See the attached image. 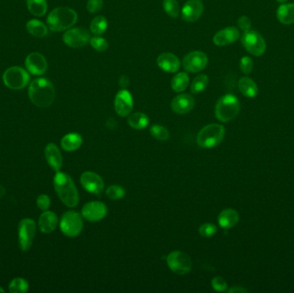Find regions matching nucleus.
Returning <instances> with one entry per match:
<instances>
[{
    "label": "nucleus",
    "mask_w": 294,
    "mask_h": 293,
    "mask_svg": "<svg viewBox=\"0 0 294 293\" xmlns=\"http://www.w3.org/2000/svg\"><path fill=\"white\" fill-rule=\"evenodd\" d=\"M224 127L222 125H207L198 133L197 144L202 148L217 146L224 140Z\"/></svg>",
    "instance_id": "nucleus-5"
},
{
    "label": "nucleus",
    "mask_w": 294,
    "mask_h": 293,
    "mask_svg": "<svg viewBox=\"0 0 294 293\" xmlns=\"http://www.w3.org/2000/svg\"><path fill=\"white\" fill-rule=\"evenodd\" d=\"M237 25H238V28L241 30H243L244 32H246V31L251 29V19L246 16H242L237 21Z\"/></svg>",
    "instance_id": "nucleus-43"
},
{
    "label": "nucleus",
    "mask_w": 294,
    "mask_h": 293,
    "mask_svg": "<svg viewBox=\"0 0 294 293\" xmlns=\"http://www.w3.org/2000/svg\"><path fill=\"white\" fill-rule=\"evenodd\" d=\"M9 290L11 293H27L29 283L23 278H16L9 285Z\"/></svg>",
    "instance_id": "nucleus-33"
},
{
    "label": "nucleus",
    "mask_w": 294,
    "mask_h": 293,
    "mask_svg": "<svg viewBox=\"0 0 294 293\" xmlns=\"http://www.w3.org/2000/svg\"><path fill=\"white\" fill-rule=\"evenodd\" d=\"M80 182L84 189L93 194H100L104 190V183L99 175L91 171L82 174Z\"/></svg>",
    "instance_id": "nucleus-14"
},
{
    "label": "nucleus",
    "mask_w": 294,
    "mask_h": 293,
    "mask_svg": "<svg viewBox=\"0 0 294 293\" xmlns=\"http://www.w3.org/2000/svg\"><path fill=\"white\" fill-rule=\"evenodd\" d=\"M54 186L58 196L67 207H74L77 206L79 197L77 187L70 176L58 171L54 178Z\"/></svg>",
    "instance_id": "nucleus-2"
},
{
    "label": "nucleus",
    "mask_w": 294,
    "mask_h": 293,
    "mask_svg": "<svg viewBox=\"0 0 294 293\" xmlns=\"http://www.w3.org/2000/svg\"><path fill=\"white\" fill-rule=\"evenodd\" d=\"M83 139L78 133H68L62 138L61 146L67 151H74L82 146Z\"/></svg>",
    "instance_id": "nucleus-26"
},
{
    "label": "nucleus",
    "mask_w": 294,
    "mask_h": 293,
    "mask_svg": "<svg viewBox=\"0 0 294 293\" xmlns=\"http://www.w3.org/2000/svg\"><path fill=\"white\" fill-rule=\"evenodd\" d=\"M127 122L132 128L136 130H142L149 125V118L146 113L137 112L132 113L128 116Z\"/></svg>",
    "instance_id": "nucleus-27"
},
{
    "label": "nucleus",
    "mask_w": 294,
    "mask_h": 293,
    "mask_svg": "<svg viewBox=\"0 0 294 293\" xmlns=\"http://www.w3.org/2000/svg\"><path fill=\"white\" fill-rule=\"evenodd\" d=\"M240 38V32L236 27H227L220 30L214 37V43L219 47H224L234 43Z\"/></svg>",
    "instance_id": "nucleus-18"
},
{
    "label": "nucleus",
    "mask_w": 294,
    "mask_h": 293,
    "mask_svg": "<svg viewBox=\"0 0 294 293\" xmlns=\"http://www.w3.org/2000/svg\"><path fill=\"white\" fill-rule=\"evenodd\" d=\"M29 97L32 104L39 108H47L54 103L55 90L49 80L39 77L33 80L29 87Z\"/></svg>",
    "instance_id": "nucleus-1"
},
{
    "label": "nucleus",
    "mask_w": 294,
    "mask_h": 293,
    "mask_svg": "<svg viewBox=\"0 0 294 293\" xmlns=\"http://www.w3.org/2000/svg\"><path fill=\"white\" fill-rule=\"evenodd\" d=\"M90 43L91 47L98 52H104V51L107 50L108 47H109L107 40L99 36H96V37L90 38Z\"/></svg>",
    "instance_id": "nucleus-37"
},
{
    "label": "nucleus",
    "mask_w": 294,
    "mask_h": 293,
    "mask_svg": "<svg viewBox=\"0 0 294 293\" xmlns=\"http://www.w3.org/2000/svg\"><path fill=\"white\" fill-rule=\"evenodd\" d=\"M247 289L242 287H234L228 291L229 293H247Z\"/></svg>",
    "instance_id": "nucleus-45"
},
{
    "label": "nucleus",
    "mask_w": 294,
    "mask_h": 293,
    "mask_svg": "<svg viewBox=\"0 0 294 293\" xmlns=\"http://www.w3.org/2000/svg\"><path fill=\"white\" fill-rule=\"evenodd\" d=\"M241 42L243 44L245 50L251 55L260 57L265 53L267 48V44L264 38L261 34L255 30H248L244 32L241 37Z\"/></svg>",
    "instance_id": "nucleus-7"
},
{
    "label": "nucleus",
    "mask_w": 294,
    "mask_h": 293,
    "mask_svg": "<svg viewBox=\"0 0 294 293\" xmlns=\"http://www.w3.org/2000/svg\"><path fill=\"white\" fill-rule=\"evenodd\" d=\"M209 83V78L206 74H201L196 77H194L191 83V92L194 94L201 93L204 91Z\"/></svg>",
    "instance_id": "nucleus-32"
},
{
    "label": "nucleus",
    "mask_w": 294,
    "mask_h": 293,
    "mask_svg": "<svg viewBox=\"0 0 294 293\" xmlns=\"http://www.w3.org/2000/svg\"><path fill=\"white\" fill-rule=\"evenodd\" d=\"M107 214V207L103 202L91 201L82 209V215L90 222H97L103 220Z\"/></svg>",
    "instance_id": "nucleus-17"
},
{
    "label": "nucleus",
    "mask_w": 294,
    "mask_h": 293,
    "mask_svg": "<svg viewBox=\"0 0 294 293\" xmlns=\"http://www.w3.org/2000/svg\"><path fill=\"white\" fill-rule=\"evenodd\" d=\"M238 89L241 93L249 98H255L259 92L257 83L249 77H241L238 81Z\"/></svg>",
    "instance_id": "nucleus-25"
},
{
    "label": "nucleus",
    "mask_w": 294,
    "mask_h": 293,
    "mask_svg": "<svg viewBox=\"0 0 294 293\" xmlns=\"http://www.w3.org/2000/svg\"><path fill=\"white\" fill-rule=\"evenodd\" d=\"M108 28V21L104 16H97L94 17L90 23V31L95 36H101L106 32Z\"/></svg>",
    "instance_id": "nucleus-31"
},
{
    "label": "nucleus",
    "mask_w": 294,
    "mask_h": 293,
    "mask_svg": "<svg viewBox=\"0 0 294 293\" xmlns=\"http://www.w3.org/2000/svg\"><path fill=\"white\" fill-rule=\"evenodd\" d=\"M239 221V215L237 211L228 208L222 211L218 218V222L222 228L231 229Z\"/></svg>",
    "instance_id": "nucleus-23"
},
{
    "label": "nucleus",
    "mask_w": 294,
    "mask_h": 293,
    "mask_svg": "<svg viewBox=\"0 0 294 293\" xmlns=\"http://www.w3.org/2000/svg\"><path fill=\"white\" fill-rule=\"evenodd\" d=\"M168 266L172 272L179 275H184L190 273L192 269V260L184 252L182 251H173L167 256L166 259Z\"/></svg>",
    "instance_id": "nucleus-9"
},
{
    "label": "nucleus",
    "mask_w": 294,
    "mask_h": 293,
    "mask_svg": "<svg viewBox=\"0 0 294 293\" xmlns=\"http://www.w3.org/2000/svg\"><path fill=\"white\" fill-rule=\"evenodd\" d=\"M277 19L281 24L291 25L294 24V3H281L276 12Z\"/></svg>",
    "instance_id": "nucleus-24"
},
{
    "label": "nucleus",
    "mask_w": 294,
    "mask_h": 293,
    "mask_svg": "<svg viewBox=\"0 0 294 293\" xmlns=\"http://www.w3.org/2000/svg\"><path fill=\"white\" fill-rule=\"evenodd\" d=\"M240 111V104L237 97L227 94L220 97L215 106V115L222 122H229L234 120Z\"/></svg>",
    "instance_id": "nucleus-4"
},
{
    "label": "nucleus",
    "mask_w": 294,
    "mask_h": 293,
    "mask_svg": "<svg viewBox=\"0 0 294 293\" xmlns=\"http://www.w3.org/2000/svg\"><path fill=\"white\" fill-rule=\"evenodd\" d=\"M77 14L69 7H57L47 18V26L52 31L61 32L69 30L77 23Z\"/></svg>",
    "instance_id": "nucleus-3"
},
{
    "label": "nucleus",
    "mask_w": 294,
    "mask_h": 293,
    "mask_svg": "<svg viewBox=\"0 0 294 293\" xmlns=\"http://www.w3.org/2000/svg\"><path fill=\"white\" fill-rule=\"evenodd\" d=\"M194 97L188 94H181L175 97L171 103V109L177 114H186L193 110Z\"/></svg>",
    "instance_id": "nucleus-19"
},
{
    "label": "nucleus",
    "mask_w": 294,
    "mask_h": 293,
    "mask_svg": "<svg viewBox=\"0 0 294 293\" xmlns=\"http://www.w3.org/2000/svg\"><path fill=\"white\" fill-rule=\"evenodd\" d=\"M26 29L29 33L36 37H44L47 35V28L43 23L37 19H32L28 22Z\"/></svg>",
    "instance_id": "nucleus-28"
},
{
    "label": "nucleus",
    "mask_w": 294,
    "mask_h": 293,
    "mask_svg": "<svg viewBox=\"0 0 294 293\" xmlns=\"http://www.w3.org/2000/svg\"><path fill=\"white\" fill-rule=\"evenodd\" d=\"M204 10V5L201 0H187L182 10V17L187 23L197 21Z\"/></svg>",
    "instance_id": "nucleus-16"
},
{
    "label": "nucleus",
    "mask_w": 294,
    "mask_h": 293,
    "mask_svg": "<svg viewBox=\"0 0 294 293\" xmlns=\"http://www.w3.org/2000/svg\"><path fill=\"white\" fill-rule=\"evenodd\" d=\"M50 198L47 194H40L37 200V207L43 211H47L50 207Z\"/></svg>",
    "instance_id": "nucleus-42"
},
{
    "label": "nucleus",
    "mask_w": 294,
    "mask_h": 293,
    "mask_svg": "<svg viewBox=\"0 0 294 293\" xmlns=\"http://www.w3.org/2000/svg\"><path fill=\"white\" fill-rule=\"evenodd\" d=\"M240 69L243 73L245 75L251 73V72L254 68V63H253V60L251 59V57L244 56L240 60Z\"/></svg>",
    "instance_id": "nucleus-39"
},
{
    "label": "nucleus",
    "mask_w": 294,
    "mask_h": 293,
    "mask_svg": "<svg viewBox=\"0 0 294 293\" xmlns=\"http://www.w3.org/2000/svg\"><path fill=\"white\" fill-rule=\"evenodd\" d=\"M164 9L168 16L177 18L180 13V5L177 0H164Z\"/></svg>",
    "instance_id": "nucleus-34"
},
{
    "label": "nucleus",
    "mask_w": 294,
    "mask_h": 293,
    "mask_svg": "<svg viewBox=\"0 0 294 293\" xmlns=\"http://www.w3.org/2000/svg\"><path fill=\"white\" fill-rule=\"evenodd\" d=\"M30 74L27 71L19 67L8 68L3 74V83L10 90H22L30 82Z\"/></svg>",
    "instance_id": "nucleus-6"
},
{
    "label": "nucleus",
    "mask_w": 294,
    "mask_h": 293,
    "mask_svg": "<svg viewBox=\"0 0 294 293\" xmlns=\"http://www.w3.org/2000/svg\"><path fill=\"white\" fill-rule=\"evenodd\" d=\"M276 1H277L278 3H284L286 2H288V0H276Z\"/></svg>",
    "instance_id": "nucleus-47"
},
{
    "label": "nucleus",
    "mask_w": 294,
    "mask_h": 293,
    "mask_svg": "<svg viewBox=\"0 0 294 293\" xmlns=\"http://www.w3.org/2000/svg\"><path fill=\"white\" fill-rule=\"evenodd\" d=\"M28 9L36 17H43L47 13V0H26Z\"/></svg>",
    "instance_id": "nucleus-29"
},
{
    "label": "nucleus",
    "mask_w": 294,
    "mask_h": 293,
    "mask_svg": "<svg viewBox=\"0 0 294 293\" xmlns=\"http://www.w3.org/2000/svg\"><path fill=\"white\" fill-rule=\"evenodd\" d=\"M212 287L217 292H225L227 290V282L220 276L214 277L212 280Z\"/></svg>",
    "instance_id": "nucleus-40"
},
{
    "label": "nucleus",
    "mask_w": 294,
    "mask_h": 293,
    "mask_svg": "<svg viewBox=\"0 0 294 293\" xmlns=\"http://www.w3.org/2000/svg\"><path fill=\"white\" fill-rule=\"evenodd\" d=\"M0 293H4V290H3V288H1V287H0Z\"/></svg>",
    "instance_id": "nucleus-48"
},
{
    "label": "nucleus",
    "mask_w": 294,
    "mask_h": 293,
    "mask_svg": "<svg viewBox=\"0 0 294 293\" xmlns=\"http://www.w3.org/2000/svg\"><path fill=\"white\" fill-rule=\"evenodd\" d=\"M128 84H129V78L127 76H121L120 77V79H119V85H120L122 89H126L127 86H128Z\"/></svg>",
    "instance_id": "nucleus-44"
},
{
    "label": "nucleus",
    "mask_w": 294,
    "mask_h": 293,
    "mask_svg": "<svg viewBox=\"0 0 294 293\" xmlns=\"http://www.w3.org/2000/svg\"><path fill=\"white\" fill-rule=\"evenodd\" d=\"M107 127L109 129L113 130V129H115V128L117 127V123H116V121H115L114 119H113V118H110L107 121Z\"/></svg>",
    "instance_id": "nucleus-46"
},
{
    "label": "nucleus",
    "mask_w": 294,
    "mask_h": 293,
    "mask_svg": "<svg viewBox=\"0 0 294 293\" xmlns=\"http://www.w3.org/2000/svg\"><path fill=\"white\" fill-rule=\"evenodd\" d=\"M60 226L61 231L67 237H77L83 229V220L79 213L69 211L64 213L60 220Z\"/></svg>",
    "instance_id": "nucleus-8"
},
{
    "label": "nucleus",
    "mask_w": 294,
    "mask_h": 293,
    "mask_svg": "<svg viewBox=\"0 0 294 293\" xmlns=\"http://www.w3.org/2000/svg\"><path fill=\"white\" fill-rule=\"evenodd\" d=\"M157 63L161 70L168 73H175L181 67L180 60L171 53H161L157 57Z\"/></svg>",
    "instance_id": "nucleus-20"
},
{
    "label": "nucleus",
    "mask_w": 294,
    "mask_h": 293,
    "mask_svg": "<svg viewBox=\"0 0 294 293\" xmlns=\"http://www.w3.org/2000/svg\"><path fill=\"white\" fill-rule=\"evenodd\" d=\"M216 232H217V227L212 223H204L199 229L200 235L201 237H206V238L213 237Z\"/></svg>",
    "instance_id": "nucleus-38"
},
{
    "label": "nucleus",
    "mask_w": 294,
    "mask_h": 293,
    "mask_svg": "<svg viewBox=\"0 0 294 293\" xmlns=\"http://www.w3.org/2000/svg\"><path fill=\"white\" fill-rule=\"evenodd\" d=\"M25 67L30 73L40 76L47 72V60L40 53H30L25 59Z\"/></svg>",
    "instance_id": "nucleus-15"
},
{
    "label": "nucleus",
    "mask_w": 294,
    "mask_h": 293,
    "mask_svg": "<svg viewBox=\"0 0 294 293\" xmlns=\"http://www.w3.org/2000/svg\"><path fill=\"white\" fill-rule=\"evenodd\" d=\"M134 108L133 97L126 89L120 90L114 98V110L118 115L126 117L130 114Z\"/></svg>",
    "instance_id": "nucleus-13"
},
{
    "label": "nucleus",
    "mask_w": 294,
    "mask_h": 293,
    "mask_svg": "<svg viewBox=\"0 0 294 293\" xmlns=\"http://www.w3.org/2000/svg\"><path fill=\"white\" fill-rule=\"evenodd\" d=\"M45 157L49 166L55 170L56 172L60 171L62 164L63 158L60 149L54 144H48L45 149Z\"/></svg>",
    "instance_id": "nucleus-21"
},
{
    "label": "nucleus",
    "mask_w": 294,
    "mask_h": 293,
    "mask_svg": "<svg viewBox=\"0 0 294 293\" xmlns=\"http://www.w3.org/2000/svg\"><path fill=\"white\" fill-rule=\"evenodd\" d=\"M58 224V217L55 213L49 211L44 212L38 221V225L40 231L45 234H49L53 232Z\"/></svg>",
    "instance_id": "nucleus-22"
},
{
    "label": "nucleus",
    "mask_w": 294,
    "mask_h": 293,
    "mask_svg": "<svg viewBox=\"0 0 294 293\" xmlns=\"http://www.w3.org/2000/svg\"><path fill=\"white\" fill-rule=\"evenodd\" d=\"M188 83V75L186 73H180L171 79V88L176 92H182L187 89Z\"/></svg>",
    "instance_id": "nucleus-30"
},
{
    "label": "nucleus",
    "mask_w": 294,
    "mask_h": 293,
    "mask_svg": "<svg viewBox=\"0 0 294 293\" xmlns=\"http://www.w3.org/2000/svg\"><path fill=\"white\" fill-rule=\"evenodd\" d=\"M64 43L73 48H80L86 46L90 40V35L83 28H74L67 30L64 34Z\"/></svg>",
    "instance_id": "nucleus-11"
},
{
    "label": "nucleus",
    "mask_w": 294,
    "mask_h": 293,
    "mask_svg": "<svg viewBox=\"0 0 294 293\" xmlns=\"http://www.w3.org/2000/svg\"><path fill=\"white\" fill-rule=\"evenodd\" d=\"M37 231V223L30 219H24L18 224V244L23 251L30 250Z\"/></svg>",
    "instance_id": "nucleus-10"
},
{
    "label": "nucleus",
    "mask_w": 294,
    "mask_h": 293,
    "mask_svg": "<svg viewBox=\"0 0 294 293\" xmlns=\"http://www.w3.org/2000/svg\"><path fill=\"white\" fill-rule=\"evenodd\" d=\"M208 63L207 54L201 51H194L187 53L183 60L184 70L188 73H195L204 70Z\"/></svg>",
    "instance_id": "nucleus-12"
},
{
    "label": "nucleus",
    "mask_w": 294,
    "mask_h": 293,
    "mask_svg": "<svg viewBox=\"0 0 294 293\" xmlns=\"http://www.w3.org/2000/svg\"><path fill=\"white\" fill-rule=\"evenodd\" d=\"M125 189L122 186H118V185H112L109 186L106 190V194L108 198L110 200H116L122 199L125 195Z\"/></svg>",
    "instance_id": "nucleus-36"
},
{
    "label": "nucleus",
    "mask_w": 294,
    "mask_h": 293,
    "mask_svg": "<svg viewBox=\"0 0 294 293\" xmlns=\"http://www.w3.org/2000/svg\"><path fill=\"white\" fill-rule=\"evenodd\" d=\"M150 134L151 136L155 138L156 140H160V141H165L169 140L170 138V132L168 131L166 127L161 125H153L150 127Z\"/></svg>",
    "instance_id": "nucleus-35"
},
{
    "label": "nucleus",
    "mask_w": 294,
    "mask_h": 293,
    "mask_svg": "<svg viewBox=\"0 0 294 293\" xmlns=\"http://www.w3.org/2000/svg\"><path fill=\"white\" fill-rule=\"evenodd\" d=\"M104 6V0H88L87 10L91 14L99 12Z\"/></svg>",
    "instance_id": "nucleus-41"
}]
</instances>
